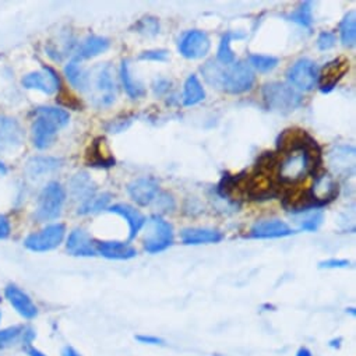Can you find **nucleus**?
I'll list each match as a JSON object with an SVG mask.
<instances>
[{"label":"nucleus","mask_w":356,"mask_h":356,"mask_svg":"<svg viewBox=\"0 0 356 356\" xmlns=\"http://www.w3.org/2000/svg\"><path fill=\"white\" fill-rule=\"evenodd\" d=\"M339 37L341 42L346 48H353L356 42V16L355 12H349L345 15L342 22L339 23Z\"/></svg>","instance_id":"nucleus-33"},{"label":"nucleus","mask_w":356,"mask_h":356,"mask_svg":"<svg viewBox=\"0 0 356 356\" xmlns=\"http://www.w3.org/2000/svg\"><path fill=\"white\" fill-rule=\"evenodd\" d=\"M206 99V91L197 79V76L192 74L185 81L184 87V105L185 106H195Z\"/></svg>","instance_id":"nucleus-30"},{"label":"nucleus","mask_w":356,"mask_h":356,"mask_svg":"<svg viewBox=\"0 0 356 356\" xmlns=\"http://www.w3.org/2000/svg\"><path fill=\"white\" fill-rule=\"evenodd\" d=\"M177 48H179V52L184 58L197 60L210 52L211 41L206 33L200 30H192L182 37Z\"/></svg>","instance_id":"nucleus-12"},{"label":"nucleus","mask_w":356,"mask_h":356,"mask_svg":"<svg viewBox=\"0 0 356 356\" xmlns=\"http://www.w3.org/2000/svg\"><path fill=\"white\" fill-rule=\"evenodd\" d=\"M349 266H350V263L345 259H328L318 264L320 268H345Z\"/></svg>","instance_id":"nucleus-44"},{"label":"nucleus","mask_w":356,"mask_h":356,"mask_svg":"<svg viewBox=\"0 0 356 356\" xmlns=\"http://www.w3.org/2000/svg\"><path fill=\"white\" fill-rule=\"evenodd\" d=\"M95 242L86 229L76 228L66 239V250L74 257H94L97 256Z\"/></svg>","instance_id":"nucleus-15"},{"label":"nucleus","mask_w":356,"mask_h":356,"mask_svg":"<svg viewBox=\"0 0 356 356\" xmlns=\"http://www.w3.org/2000/svg\"><path fill=\"white\" fill-rule=\"evenodd\" d=\"M65 76L70 86L80 91V92H87L88 91V83H90V73L80 65L77 60H70L65 66Z\"/></svg>","instance_id":"nucleus-27"},{"label":"nucleus","mask_w":356,"mask_h":356,"mask_svg":"<svg viewBox=\"0 0 356 356\" xmlns=\"http://www.w3.org/2000/svg\"><path fill=\"white\" fill-rule=\"evenodd\" d=\"M335 42H337V37L334 33H330V31H323L317 37V48L320 51H328L334 48Z\"/></svg>","instance_id":"nucleus-41"},{"label":"nucleus","mask_w":356,"mask_h":356,"mask_svg":"<svg viewBox=\"0 0 356 356\" xmlns=\"http://www.w3.org/2000/svg\"><path fill=\"white\" fill-rule=\"evenodd\" d=\"M200 72L209 86L234 95L250 91L256 81L254 70L245 62L221 65L217 60H209L202 66Z\"/></svg>","instance_id":"nucleus-1"},{"label":"nucleus","mask_w":356,"mask_h":356,"mask_svg":"<svg viewBox=\"0 0 356 356\" xmlns=\"http://www.w3.org/2000/svg\"><path fill=\"white\" fill-rule=\"evenodd\" d=\"M95 248L97 254H101L108 260H130L137 256V250L126 242L97 241Z\"/></svg>","instance_id":"nucleus-21"},{"label":"nucleus","mask_w":356,"mask_h":356,"mask_svg":"<svg viewBox=\"0 0 356 356\" xmlns=\"http://www.w3.org/2000/svg\"><path fill=\"white\" fill-rule=\"evenodd\" d=\"M24 140V130L22 124L13 119L0 115V151L15 149L22 145Z\"/></svg>","instance_id":"nucleus-18"},{"label":"nucleus","mask_w":356,"mask_h":356,"mask_svg":"<svg viewBox=\"0 0 356 356\" xmlns=\"http://www.w3.org/2000/svg\"><path fill=\"white\" fill-rule=\"evenodd\" d=\"M120 80L122 84L124 87V91L127 92V95L131 99H138L143 98L145 95V88L143 86V83H140L137 79H134L130 73V66H129V60H122L120 65Z\"/></svg>","instance_id":"nucleus-29"},{"label":"nucleus","mask_w":356,"mask_h":356,"mask_svg":"<svg viewBox=\"0 0 356 356\" xmlns=\"http://www.w3.org/2000/svg\"><path fill=\"white\" fill-rule=\"evenodd\" d=\"M235 37H238V35H232L231 33H228V34H225L221 38L218 54H217V62L218 63H221V65H232L235 62V54L231 49V41Z\"/></svg>","instance_id":"nucleus-38"},{"label":"nucleus","mask_w":356,"mask_h":356,"mask_svg":"<svg viewBox=\"0 0 356 356\" xmlns=\"http://www.w3.org/2000/svg\"><path fill=\"white\" fill-rule=\"evenodd\" d=\"M22 86L26 90H35L45 95H55L62 90V80L54 67L42 65L40 70L30 72L23 76Z\"/></svg>","instance_id":"nucleus-9"},{"label":"nucleus","mask_w":356,"mask_h":356,"mask_svg":"<svg viewBox=\"0 0 356 356\" xmlns=\"http://www.w3.org/2000/svg\"><path fill=\"white\" fill-rule=\"evenodd\" d=\"M24 324H16L6 328H0V350H5L17 345L23 346Z\"/></svg>","instance_id":"nucleus-32"},{"label":"nucleus","mask_w":356,"mask_h":356,"mask_svg":"<svg viewBox=\"0 0 356 356\" xmlns=\"http://www.w3.org/2000/svg\"><path fill=\"white\" fill-rule=\"evenodd\" d=\"M184 245H209L220 243L224 239V234L218 229L211 228H185L181 232Z\"/></svg>","instance_id":"nucleus-25"},{"label":"nucleus","mask_w":356,"mask_h":356,"mask_svg":"<svg viewBox=\"0 0 356 356\" xmlns=\"http://www.w3.org/2000/svg\"><path fill=\"white\" fill-rule=\"evenodd\" d=\"M26 352H27V355H29V356H48V355H45L42 350L37 349L35 346H30V348H27V349H26Z\"/></svg>","instance_id":"nucleus-48"},{"label":"nucleus","mask_w":356,"mask_h":356,"mask_svg":"<svg viewBox=\"0 0 356 356\" xmlns=\"http://www.w3.org/2000/svg\"><path fill=\"white\" fill-rule=\"evenodd\" d=\"M320 147L303 148L282 154L277 166V177L281 184H298L310 173L317 175L320 165Z\"/></svg>","instance_id":"nucleus-3"},{"label":"nucleus","mask_w":356,"mask_h":356,"mask_svg":"<svg viewBox=\"0 0 356 356\" xmlns=\"http://www.w3.org/2000/svg\"><path fill=\"white\" fill-rule=\"evenodd\" d=\"M0 302H2V293H0Z\"/></svg>","instance_id":"nucleus-52"},{"label":"nucleus","mask_w":356,"mask_h":356,"mask_svg":"<svg viewBox=\"0 0 356 356\" xmlns=\"http://www.w3.org/2000/svg\"><path fill=\"white\" fill-rule=\"evenodd\" d=\"M34 116L31 124L33 145L37 149L51 148L58 137L60 129H65L70 122V113L59 106H37L33 109Z\"/></svg>","instance_id":"nucleus-2"},{"label":"nucleus","mask_w":356,"mask_h":356,"mask_svg":"<svg viewBox=\"0 0 356 356\" xmlns=\"http://www.w3.org/2000/svg\"><path fill=\"white\" fill-rule=\"evenodd\" d=\"M278 58L268 55H249V66L260 73H270L278 66Z\"/></svg>","instance_id":"nucleus-35"},{"label":"nucleus","mask_w":356,"mask_h":356,"mask_svg":"<svg viewBox=\"0 0 356 356\" xmlns=\"http://www.w3.org/2000/svg\"><path fill=\"white\" fill-rule=\"evenodd\" d=\"M62 356H83L79 350H76L73 346H65L62 350Z\"/></svg>","instance_id":"nucleus-47"},{"label":"nucleus","mask_w":356,"mask_h":356,"mask_svg":"<svg viewBox=\"0 0 356 356\" xmlns=\"http://www.w3.org/2000/svg\"><path fill=\"white\" fill-rule=\"evenodd\" d=\"M112 196L109 193H99L94 195L84 203H81L77 209V216H91L101 213L102 210H106L109 207Z\"/></svg>","instance_id":"nucleus-31"},{"label":"nucleus","mask_w":356,"mask_h":356,"mask_svg":"<svg viewBox=\"0 0 356 356\" xmlns=\"http://www.w3.org/2000/svg\"><path fill=\"white\" fill-rule=\"evenodd\" d=\"M108 211L112 214H116L119 217H122L127 224H129V239H134L138 232L145 227L147 224V218L144 214H141L137 209H134L130 204H124V203H119V204H113L108 207Z\"/></svg>","instance_id":"nucleus-19"},{"label":"nucleus","mask_w":356,"mask_h":356,"mask_svg":"<svg viewBox=\"0 0 356 356\" xmlns=\"http://www.w3.org/2000/svg\"><path fill=\"white\" fill-rule=\"evenodd\" d=\"M299 216H302V218L296 221L299 224V228L302 231H309V232L317 231L320 228V225L323 224V220H324V216L320 210L307 211V213H303V214H299Z\"/></svg>","instance_id":"nucleus-37"},{"label":"nucleus","mask_w":356,"mask_h":356,"mask_svg":"<svg viewBox=\"0 0 356 356\" xmlns=\"http://www.w3.org/2000/svg\"><path fill=\"white\" fill-rule=\"evenodd\" d=\"M295 231L281 220L257 221L248 235L250 239H277L293 235Z\"/></svg>","instance_id":"nucleus-17"},{"label":"nucleus","mask_w":356,"mask_h":356,"mask_svg":"<svg viewBox=\"0 0 356 356\" xmlns=\"http://www.w3.org/2000/svg\"><path fill=\"white\" fill-rule=\"evenodd\" d=\"M63 159L58 156H49V155H35L31 156L26 163V173L37 179V177H42L45 175L54 173L59 170L63 166Z\"/></svg>","instance_id":"nucleus-20"},{"label":"nucleus","mask_w":356,"mask_h":356,"mask_svg":"<svg viewBox=\"0 0 356 356\" xmlns=\"http://www.w3.org/2000/svg\"><path fill=\"white\" fill-rule=\"evenodd\" d=\"M317 145H318L317 141L310 134H307L305 130H300V129L284 130V133L280 134L277 140V147L281 154H288L292 151L312 148Z\"/></svg>","instance_id":"nucleus-16"},{"label":"nucleus","mask_w":356,"mask_h":356,"mask_svg":"<svg viewBox=\"0 0 356 356\" xmlns=\"http://www.w3.org/2000/svg\"><path fill=\"white\" fill-rule=\"evenodd\" d=\"M136 339L140 342V343H145V345H162L163 341L158 337H154V335H137Z\"/></svg>","instance_id":"nucleus-46"},{"label":"nucleus","mask_w":356,"mask_h":356,"mask_svg":"<svg viewBox=\"0 0 356 356\" xmlns=\"http://www.w3.org/2000/svg\"><path fill=\"white\" fill-rule=\"evenodd\" d=\"M90 73V83L88 91L91 104L98 108L104 109L111 106L116 99V81L113 69L111 65H98Z\"/></svg>","instance_id":"nucleus-4"},{"label":"nucleus","mask_w":356,"mask_h":356,"mask_svg":"<svg viewBox=\"0 0 356 356\" xmlns=\"http://www.w3.org/2000/svg\"><path fill=\"white\" fill-rule=\"evenodd\" d=\"M318 72V66L313 60L302 58L289 67L286 77L289 83L298 90L312 91L317 86Z\"/></svg>","instance_id":"nucleus-10"},{"label":"nucleus","mask_w":356,"mask_h":356,"mask_svg":"<svg viewBox=\"0 0 356 356\" xmlns=\"http://www.w3.org/2000/svg\"><path fill=\"white\" fill-rule=\"evenodd\" d=\"M130 123H131V118H129V116L118 118L115 120H111L105 126V130L109 133H120V131H124L130 126Z\"/></svg>","instance_id":"nucleus-42"},{"label":"nucleus","mask_w":356,"mask_h":356,"mask_svg":"<svg viewBox=\"0 0 356 356\" xmlns=\"http://www.w3.org/2000/svg\"><path fill=\"white\" fill-rule=\"evenodd\" d=\"M316 200L324 207L330 204L338 196V185L334 181V177L325 172L316 176L314 185L310 188Z\"/></svg>","instance_id":"nucleus-23"},{"label":"nucleus","mask_w":356,"mask_h":356,"mask_svg":"<svg viewBox=\"0 0 356 356\" xmlns=\"http://www.w3.org/2000/svg\"><path fill=\"white\" fill-rule=\"evenodd\" d=\"M291 22L302 26V27H306V29H310L312 24H313V9H312V3L310 2H305V3H300L288 17Z\"/></svg>","instance_id":"nucleus-34"},{"label":"nucleus","mask_w":356,"mask_h":356,"mask_svg":"<svg viewBox=\"0 0 356 356\" xmlns=\"http://www.w3.org/2000/svg\"><path fill=\"white\" fill-rule=\"evenodd\" d=\"M66 238V225L60 222L49 224L45 228L27 235L23 245L34 253H47L58 249Z\"/></svg>","instance_id":"nucleus-8"},{"label":"nucleus","mask_w":356,"mask_h":356,"mask_svg":"<svg viewBox=\"0 0 356 356\" xmlns=\"http://www.w3.org/2000/svg\"><path fill=\"white\" fill-rule=\"evenodd\" d=\"M66 203V191L59 182H49L41 191L37 207L34 211V220L37 222H52L60 218Z\"/></svg>","instance_id":"nucleus-5"},{"label":"nucleus","mask_w":356,"mask_h":356,"mask_svg":"<svg viewBox=\"0 0 356 356\" xmlns=\"http://www.w3.org/2000/svg\"><path fill=\"white\" fill-rule=\"evenodd\" d=\"M8 175V166L0 161V176H6Z\"/></svg>","instance_id":"nucleus-50"},{"label":"nucleus","mask_w":356,"mask_h":356,"mask_svg":"<svg viewBox=\"0 0 356 356\" xmlns=\"http://www.w3.org/2000/svg\"><path fill=\"white\" fill-rule=\"evenodd\" d=\"M127 192L130 199L136 204L141 207H148L156 200L159 195V186L152 177H140V179L133 181L127 186Z\"/></svg>","instance_id":"nucleus-14"},{"label":"nucleus","mask_w":356,"mask_h":356,"mask_svg":"<svg viewBox=\"0 0 356 356\" xmlns=\"http://www.w3.org/2000/svg\"><path fill=\"white\" fill-rule=\"evenodd\" d=\"M349 70V62L343 58H338L334 59L331 62H328L320 72H318V88L323 94H328L331 92L337 84L339 83V80L346 74V72Z\"/></svg>","instance_id":"nucleus-13"},{"label":"nucleus","mask_w":356,"mask_h":356,"mask_svg":"<svg viewBox=\"0 0 356 356\" xmlns=\"http://www.w3.org/2000/svg\"><path fill=\"white\" fill-rule=\"evenodd\" d=\"M330 163L332 169L342 176L349 175L353 170L355 148L349 145H338L330 152Z\"/></svg>","instance_id":"nucleus-26"},{"label":"nucleus","mask_w":356,"mask_h":356,"mask_svg":"<svg viewBox=\"0 0 356 356\" xmlns=\"http://www.w3.org/2000/svg\"><path fill=\"white\" fill-rule=\"evenodd\" d=\"M69 192L73 200L84 203L94 195H97V186L92 182L91 176L86 172H79L69 182Z\"/></svg>","instance_id":"nucleus-24"},{"label":"nucleus","mask_w":356,"mask_h":356,"mask_svg":"<svg viewBox=\"0 0 356 356\" xmlns=\"http://www.w3.org/2000/svg\"><path fill=\"white\" fill-rule=\"evenodd\" d=\"M3 296L8 303L16 310V313L24 320L31 321L38 316V306L34 303L31 296L19 285L13 282L8 284L3 289Z\"/></svg>","instance_id":"nucleus-11"},{"label":"nucleus","mask_w":356,"mask_h":356,"mask_svg":"<svg viewBox=\"0 0 356 356\" xmlns=\"http://www.w3.org/2000/svg\"><path fill=\"white\" fill-rule=\"evenodd\" d=\"M155 207L162 213H169L175 210V200L173 197L166 192H159L156 200L154 202Z\"/></svg>","instance_id":"nucleus-39"},{"label":"nucleus","mask_w":356,"mask_h":356,"mask_svg":"<svg viewBox=\"0 0 356 356\" xmlns=\"http://www.w3.org/2000/svg\"><path fill=\"white\" fill-rule=\"evenodd\" d=\"M169 90H170V83L168 80H165V79H159V80H156L154 83V92L158 97L169 92Z\"/></svg>","instance_id":"nucleus-45"},{"label":"nucleus","mask_w":356,"mask_h":356,"mask_svg":"<svg viewBox=\"0 0 356 356\" xmlns=\"http://www.w3.org/2000/svg\"><path fill=\"white\" fill-rule=\"evenodd\" d=\"M145 225L147 232L143 239V246L147 253H161L173 245L175 234L169 221L163 220L161 216H152Z\"/></svg>","instance_id":"nucleus-7"},{"label":"nucleus","mask_w":356,"mask_h":356,"mask_svg":"<svg viewBox=\"0 0 356 356\" xmlns=\"http://www.w3.org/2000/svg\"><path fill=\"white\" fill-rule=\"evenodd\" d=\"M134 33L143 35V37H155L159 34V30H161V26H159V22L156 17H152V16H147V17H143L140 19L134 27H133Z\"/></svg>","instance_id":"nucleus-36"},{"label":"nucleus","mask_w":356,"mask_h":356,"mask_svg":"<svg viewBox=\"0 0 356 356\" xmlns=\"http://www.w3.org/2000/svg\"><path fill=\"white\" fill-rule=\"evenodd\" d=\"M261 94L266 106L278 113H291L303 102L302 95L292 86L280 81L266 84Z\"/></svg>","instance_id":"nucleus-6"},{"label":"nucleus","mask_w":356,"mask_h":356,"mask_svg":"<svg viewBox=\"0 0 356 356\" xmlns=\"http://www.w3.org/2000/svg\"><path fill=\"white\" fill-rule=\"evenodd\" d=\"M111 47V42L108 38L101 35H88L86 37L79 45L74 52V60H88L95 56H99L105 54Z\"/></svg>","instance_id":"nucleus-22"},{"label":"nucleus","mask_w":356,"mask_h":356,"mask_svg":"<svg viewBox=\"0 0 356 356\" xmlns=\"http://www.w3.org/2000/svg\"><path fill=\"white\" fill-rule=\"evenodd\" d=\"M2 318H3V313H2V309H0V323H2Z\"/></svg>","instance_id":"nucleus-51"},{"label":"nucleus","mask_w":356,"mask_h":356,"mask_svg":"<svg viewBox=\"0 0 356 356\" xmlns=\"http://www.w3.org/2000/svg\"><path fill=\"white\" fill-rule=\"evenodd\" d=\"M12 221L8 216L0 213V241H6L12 235Z\"/></svg>","instance_id":"nucleus-43"},{"label":"nucleus","mask_w":356,"mask_h":356,"mask_svg":"<svg viewBox=\"0 0 356 356\" xmlns=\"http://www.w3.org/2000/svg\"><path fill=\"white\" fill-rule=\"evenodd\" d=\"M168 51L165 49H149V51H144L138 55L140 60H145V62H166L168 60Z\"/></svg>","instance_id":"nucleus-40"},{"label":"nucleus","mask_w":356,"mask_h":356,"mask_svg":"<svg viewBox=\"0 0 356 356\" xmlns=\"http://www.w3.org/2000/svg\"><path fill=\"white\" fill-rule=\"evenodd\" d=\"M102 138H97L87 154V165L94 169H109L115 166L116 161L112 155H102Z\"/></svg>","instance_id":"nucleus-28"},{"label":"nucleus","mask_w":356,"mask_h":356,"mask_svg":"<svg viewBox=\"0 0 356 356\" xmlns=\"http://www.w3.org/2000/svg\"><path fill=\"white\" fill-rule=\"evenodd\" d=\"M296 356H313V353L310 352V349H307L306 346L299 348V350L296 352Z\"/></svg>","instance_id":"nucleus-49"}]
</instances>
